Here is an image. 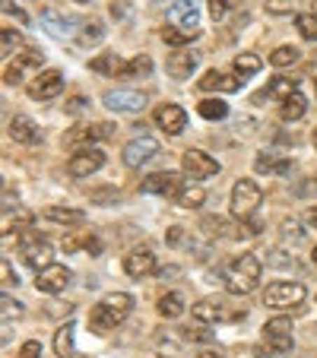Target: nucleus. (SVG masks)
<instances>
[{"instance_id": "13", "label": "nucleus", "mask_w": 317, "mask_h": 358, "mask_svg": "<svg viewBox=\"0 0 317 358\" xmlns=\"http://www.w3.org/2000/svg\"><path fill=\"white\" fill-rule=\"evenodd\" d=\"M20 254H22V264L32 266L35 273L51 266V260H55V248H51L45 238H29V241L20 248Z\"/></svg>"}, {"instance_id": "27", "label": "nucleus", "mask_w": 317, "mask_h": 358, "mask_svg": "<svg viewBox=\"0 0 317 358\" xmlns=\"http://www.w3.org/2000/svg\"><path fill=\"white\" fill-rule=\"evenodd\" d=\"M203 200H206V190H203L200 184H184V187L175 194V203L181 210H200Z\"/></svg>"}, {"instance_id": "19", "label": "nucleus", "mask_w": 317, "mask_h": 358, "mask_svg": "<svg viewBox=\"0 0 317 358\" xmlns=\"http://www.w3.org/2000/svg\"><path fill=\"white\" fill-rule=\"evenodd\" d=\"M241 83H244L241 76H229V73H223V70H209L206 76H200L197 86H200L203 92H238Z\"/></svg>"}, {"instance_id": "28", "label": "nucleus", "mask_w": 317, "mask_h": 358, "mask_svg": "<svg viewBox=\"0 0 317 358\" xmlns=\"http://www.w3.org/2000/svg\"><path fill=\"white\" fill-rule=\"evenodd\" d=\"M304 111H308V99H304L302 92H292L289 99H283V105H279V117H283V121H298V117H304Z\"/></svg>"}, {"instance_id": "54", "label": "nucleus", "mask_w": 317, "mask_h": 358, "mask_svg": "<svg viewBox=\"0 0 317 358\" xmlns=\"http://www.w3.org/2000/svg\"><path fill=\"white\" fill-rule=\"evenodd\" d=\"M311 13H314V16H317V0H311Z\"/></svg>"}, {"instance_id": "58", "label": "nucleus", "mask_w": 317, "mask_h": 358, "mask_svg": "<svg viewBox=\"0 0 317 358\" xmlns=\"http://www.w3.org/2000/svg\"><path fill=\"white\" fill-rule=\"evenodd\" d=\"M314 190H317V181H314Z\"/></svg>"}, {"instance_id": "46", "label": "nucleus", "mask_w": 317, "mask_h": 358, "mask_svg": "<svg viewBox=\"0 0 317 358\" xmlns=\"http://www.w3.org/2000/svg\"><path fill=\"white\" fill-rule=\"evenodd\" d=\"M184 336L194 339V343H213V330H203V327H197V330H188Z\"/></svg>"}, {"instance_id": "31", "label": "nucleus", "mask_w": 317, "mask_h": 358, "mask_svg": "<svg viewBox=\"0 0 317 358\" xmlns=\"http://www.w3.org/2000/svg\"><path fill=\"white\" fill-rule=\"evenodd\" d=\"M155 308H159V314H162V317H181L184 314V295L181 292H169V295H162L159 298V304H155Z\"/></svg>"}, {"instance_id": "38", "label": "nucleus", "mask_w": 317, "mask_h": 358, "mask_svg": "<svg viewBox=\"0 0 317 358\" xmlns=\"http://www.w3.org/2000/svg\"><path fill=\"white\" fill-rule=\"evenodd\" d=\"M295 26H298V32H302V38L317 41V16L314 13H302L295 20Z\"/></svg>"}, {"instance_id": "52", "label": "nucleus", "mask_w": 317, "mask_h": 358, "mask_svg": "<svg viewBox=\"0 0 317 358\" xmlns=\"http://www.w3.org/2000/svg\"><path fill=\"white\" fill-rule=\"evenodd\" d=\"M169 241H171V244H178V241H181V229H178V225L169 231Z\"/></svg>"}, {"instance_id": "43", "label": "nucleus", "mask_w": 317, "mask_h": 358, "mask_svg": "<svg viewBox=\"0 0 317 358\" xmlns=\"http://www.w3.org/2000/svg\"><path fill=\"white\" fill-rule=\"evenodd\" d=\"M0 304H3V308H0V311H3V320H10V317H20V314H22V304H20V301H13V298H10V295H3V298H0Z\"/></svg>"}, {"instance_id": "42", "label": "nucleus", "mask_w": 317, "mask_h": 358, "mask_svg": "<svg viewBox=\"0 0 317 358\" xmlns=\"http://www.w3.org/2000/svg\"><path fill=\"white\" fill-rule=\"evenodd\" d=\"M32 222H35V216H32V213L20 210V213H16V216H13V222H10V229H13V231H26V229H32ZM10 229H7V231H10Z\"/></svg>"}, {"instance_id": "48", "label": "nucleus", "mask_w": 317, "mask_h": 358, "mask_svg": "<svg viewBox=\"0 0 317 358\" xmlns=\"http://www.w3.org/2000/svg\"><path fill=\"white\" fill-rule=\"evenodd\" d=\"M95 200H108V203H115L118 200V190H99V194H92Z\"/></svg>"}, {"instance_id": "33", "label": "nucleus", "mask_w": 317, "mask_h": 358, "mask_svg": "<svg viewBox=\"0 0 317 358\" xmlns=\"http://www.w3.org/2000/svg\"><path fill=\"white\" fill-rule=\"evenodd\" d=\"M197 111H200L206 121H223V117L229 115V105H225V101H219V99H203L200 105H197Z\"/></svg>"}, {"instance_id": "32", "label": "nucleus", "mask_w": 317, "mask_h": 358, "mask_svg": "<svg viewBox=\"0 0 317 358\" xmlns=\"http://www.w3.org/2000/svg\"><path fill=\"white\" fill-rule=\"evenodd\" d=\"M232 67H235V73L241 76V80H248V76H254L257 70L263 67V64H260V57H257V55L244 51V55H238V57H235V64H232Z\"/></svg>"}, {"instance_id": "57", "label": "nucleus", "mask_w": 317, "mask_h": 358, "mask_svg": "<svg viewBox=\"0 0 317 358\" xmlns=\"http://www.w3.org/2000/svg\"><path fill=\"white\" fill-rule=\"evenodd\" d=\"M76 3H89V0H76Z\"/></svg>"}, {"instance_id": "10", "label": "nucleus", "mask_w": 317, "mask_h": 358, "mask_svg": "<svg viewBox=\"0 0 317 358\" xmlns=\"http://www.w3.org/2000/svg\"><path fill=\"white\" fill-rule=\"evenodd\" d=\"M64 92V73L61 70H41L35 73V80L29 83V95L35 101H48V99H57Z\"/></svg>"}, {"instance_id": "24", "label": "nucleus", "mask_w": 317, "mask_h": 358, "mask_svg": "<svg viewBox=\"0 0 317 358\" xmlns=\"http://www.w3.org/2000/svg\"><path fill=\"white\" fill-rule=\"evenodd\" d=\"M254 169L260 171V175H289L292 162L286 156H279V152H257Z\"/></svg>"}, {"instance_id": "18", "label": "nucleus", "mask_w": 317, "mask_h": 358, "mask_svg": "<svg viewBox=\"0 0 317 358\" xmlns=\"http://www.w3.org/2000/svg\"><path fill=\"white\" fill-rule=\"evenodd\" d=\"M153 117L169 136H178L184 127H188V111H184L181 105H159Z\"/></svg>"}, {"instance_id": "21", "label": "nucleus", "mask_w": 317, "mask_h": 358, "mask_svg": "<svg viewBox=\"0 0 317 358\" xmlns=\"http://www.w3.org/2000/svg\"><path fill=\"white\" fill-rule=\"evenodd\" d=\"M197 64H200V55H197V51H175V55L169 57V64H165V67H169V73L175 76V80H190V73H194L197 70Z\"/></svg>"}, {"instance_id": "2", "label": "nucleus", "mask_w": 317, "mask_h": 358, "mask_svg": "<svg viewBox=\"0 0 317 358\" xmlns=\"http://www.w3.org/2000/svg\"><path fill=\"white\" fill-rule=\"evenodd\" d=\"M260 273H263V264L257 254H241L229 264V276H225V289L232 295H248V292L257 289L260 282Z\"/></svg>"}, {"instance_id": "25", "label": "nucleus", "mask_w": 317, "mask_h": 358, "mask_svg": "<svg viewBox=\"0 0 317 358\" xmlns=\"http://www.w3.org/2000/svg\"><path fill=\"white\" fill-rule=\"evenodd\" d=\"M7 134L13 136L16 143H38V127H35V121L32 117H26V115H16V117H10V124H7Z\"/></svg>"}, {"instance_id": "49", "label": "nucleus", "mask_w": 317, "mask_h": 358, "mask_svg": "<svg viewBox=\"0 0 317 358\" xmlns=\"http://www.w3.org/2000/svg\"><path fill=\"white\" fill-rule=\"evenodd\" d=\"M304 222H308L311 229H317V206H311V210L304 213Z\"/></svg>"}, {"instance_id": "15", "label": "nucleus", "mask_w": 317, "mask_h": 358, "mask_svg": "<svg viewBox=\"0 0 317 358\" xmlns=\"http://www.w3.org/2000/svg\"><path fill=\"white\" fill-rule=\"evenodd\" d=\"M101 165H105V152H101V149H95V146H89V149H80V152L70 159L67 171L73 178H89V175H95Z\"/></svg>"}, {"instance_id": "35", "label": "nucleus", "mask_w": 317, "mask_h": 358, "mask_svg": "<svg viewBox=\"0 0 317 358\" xmlns=\"http://www.w3.org/2000/svg\"><path fill=\"white\" fill-rule=\"evenodd\" d=\"M298 57H302V55H298L295 45H283V48H276V51L270 55V64H273V67H292Z\"/></svg>"}, {"instance_id": "55", "label": "nucleus", "mask_w": 317, "mask_h": 358, "mask_svg": "<svg viewBox=\"0 0 317 358\" xmlns=\"http://www.w3.org/2000/svg\"><path fill=\"white\" fill-rule=\"evenodd\" d=\"M311 260H314V266H317V248H314V250H311Z\"/></svg>"}, {"instance_id": "56", "label": "nucleus", "mask_w": 317, "mask_h": 358, "mask_svg": "<svg viewBox=\"0 0 317 358\" xmlns=\"http://www.w3.org/2000/svg\"><path fill=\"white\" fill-rule=\"evenodd\" d=\"M314 146H317V130H314Z\"/></svg>"}, {"instance_id": "34", "label": "nucleus", "mask_w": 317, "mask_h": 358, "mask_svg": "<svg viewBox=\"0 0 317 358\" xmlns=\"http://www.w3.org/2000/svg\"><path fill=\"white\" fill-rule=\"evenodd\" d=\"M55 352L61 358H73V327L64 324L61 330L55 333Z\"/></svg>"}, {"instance_id": "41", "label": "nucleus", "mask_w": 317, "mask_h": 358, "mask_svg": "<svg viewBox=\"0 0 317 358\" xmlns=\"http://www.w3.org/2000/svg\"><path fill=\"white\" fill-rule=\"evenodd\" d=\"M295 10V0H267V13L270 16H286Z\"/></svg>"}, {"instance_id": "30", "label": "nucleus", "mask_w": 317, "mask_h": 358, "mask_svg": "<svg viewBox=\"0 0 317 358\" xmlns=\"http://www.w3.org/2000/svg\"><path fill=\"white\" fill-rule=\"evenodd\" d=\"M197 35H200V29H181V26H165L162 29L165 45H171V48H188Z\"/></svg>"}, {"instance_id": "36", "label": "nucleus", "mask_w": 317, "mask_h": 358, "mask_svg": "<svg viewBox=\"0 0 317 358\" xmlns=\"http://www.w3.org/2000/svg\"><path fill=\"white\" fill-rule=\"evenodd\" d=\"M153 73V57L149 55H136L134 61H127L124 67V76H149Z\"/></svg>"}, {"instance_id": "14", "label": "nucleus", "mask_w": 317, "mask_h": 358, "mask_svg": "<svg viewBox=\"0 0 317 358\" xmlns=\"http://www.w3.org/2000/svg\"><path fill=\"white\" fill-rule=\"evenodd\" d=\"M70 279H73V273H70L67 266L51 264V266H45V270H38V276H35V289L48 292V295H57V292H64L70 285Z\"/></svg>"}, {"instance_id": "7", "label": "nucleus", "mask_w": 317, "mask_h": 358, "mask_svg": "<svg viewBox=\"0 0 317 358\" xmlns=\"http://www.w3.org/2000/svg\"><path fill=\"white\" fill-rule=\"evenodd\" d=\"M181 169L188 178H197V181H206V178L219 175V162L203 149H184L181 156Z\"/></svg>"}, {"instance_id": "17", "label": "nucleus", "mask_w": 317, "mask_h": 358, "mask_svg": "<svg viewBox=\"0 0 317 358\" xmlns=\"http://www.w3.org/2000/svg\"><path fill=\"white\" fill-rule=\"evenodd\" d=\"M124 273H127L130 279H143L149 276V273H155V254L149 248H134L124 257Z\"/></svg>"}, {"instance_id": "45", "label": "nucleus", "mask_w": 317, "mask_h": 358, "mask_svg": "<svg viewBox=\"0 0 317 358\" xmlns=\"http://www.w3.org/2000/svg\"><path fill=\"white\" fill-rule=\"evenodd\" d=\"M3 13H7V16H13V20H20V22H22V26H26V22H29V16H26V13H22V10H20V7H16L13 0H3Z\"/></svg>"}, {"instance_id": "5", "label": "nucleus", "mask_w": 317, "mask_h": 358, "mask_svg": "<svg viewBox=\"0 0 317 358\" xmlns=\"http://www.w3.org/2000/svg\"><path fill=\"white\" fill-rule=\"evenodd\" d=\"M263 343L270 355H286L292 352V320L289 317H273L263 324Z\"/></svg>"}, {"instance_id": "44", "label": "nucleus", "mask_w": 317, "mask_h": 358, "mask_svg": "<svg viewBox=\"0 0 317 358\" xmlns=\"http://www.w3.org/2000/svg\"><path fill=\"white\" fill-rule=\"evenodd\" d=\"M16 358H41V343H38V339L22 343V349H20V355H16Z\"/></svg>"}, {"instance_id": "22", "label": "nucleus", "mask_w": 317, "mask_h": 358, "mask_svg": "<svg viewBox=\"0 0 317 358\" xmlns=\"http://www.w3.org/2000/svg\"><path fill=\"white\" fill-rule=\"evenodd\" d=\"M73 16H67V13H61V10H41V26L48 29V32L55 35V38H67L70 32H73Z\"/></svg>"}, {"instance_id": "47", "label": "nucleus", "mask_w": 317, "mask_h": 358, "mask_svg": "<svg viewBox=\"0 0 317 358\" xmlns=\"http://www.w3.org/2000/svg\"><path fill=\"white\" fill-rule=\"evenodd\" d=\"M0 270H3V282H7V285H16V282H20V279H16V273L10 270V260H3V264H0Z\"/></svg>"}, {"instance_id": "50", "label": "nucleus", "mask_w": 317, "mask_h": 358, "mask_svg": "<svg viewBox=\"0 0 317 358\" xmlns=\"http://www.w3.org/2000/svg\"><path fill=\"white\" fill-rule=\"evenodd\" d=\"M10 206L16 210V196H10V190H7V194H3V213H10Z\"/></svg>"}, {"instance_id": "20", "label": "nucleus", "mask_w": 317, "mask_h": 358, "mask_svg": "<svg viewBox=\"0 0 317 358\" xmlns=\"http://www.w3.org/2000/svg\"><path fill=\"white\" fill-rule=\"evenodd\" d=\"M169 20H171V26L200 29V7H197V0H178L175 7L169 10Z\"/></svg>"}, {"instance_id": "1", "label": "nucleus", "mask_w": 317, "mask_h": 358, "mask_svg": "<svg viewBox=\"0 0 317 358\" xmlns=\"http://www.w3.org/2000/svg\"><path fill=\"white\" fill-rule=\"evenodd\" d=\"M130 311H134V298H130L127 292H115V295L101 298L92 308V314H89V330L101 336V333L121 327L124 320L130 317Z\"/></svg>"}, {"instance_id": "29", "label": "nucleus", "mask_w": 317, "mask_h": 358, "mask_svg": "<svg viewBox=\"0 0 317 358\" xmlns=\"http://www.w3.org/2000/svg\"><path fill=\"white\" fill-rule=\"evenodd\" d=\"M45 216L57 225H83L86 222V213L83 210H70V206H48Z\"/></svg>"}, {"instance_id": "3", "label": "nucleus", "mask_w": 317, "mask_h": 358, "mask_svg": "<svg viewBox=\"0 0 317 358\" xmlns=\"http://www.w3.org/2000/svg\"><path fill=\"white\" fill-rule=\"evenodd\" d=\"M232 216L235 219H251L257 213V206L263 203V190L257 181H251V178H241V181L232 187Z\"/></svg>"}, {"instance_id": "23", "label": "nucleus", "mask_w": 317, "mask_h": 358, "mask_svg": "<svg viewBox=\"0 0 317 358\" xmlns=\"http://www.w3.org/2000/svg\"><path fill=\"white\" fill-rule=\"evenodd\" d=\"M292 92H298V76H273V80L267 83V89H263V92H257L254 101H263V99L283 101V99H289Z\"/></svg>"}, {"instance_id": "9", "label": "nucleus", "mask_w": 317, "mask_h": 358, "mask_svg": "<svg viewBox=\"0 0 317 358\" xmlns=\"http://www.w3.org/2000/svg\"><path fill=\"white\" fill-rule=\"evenodd\" d=\"M105 108L111 111H124V115H136V111L146 108V95L136 92V89H108L101 95Z\"/></svg>"}, {"instance_id": "6", "label": "nucleus", "mask_w": 317, "mask_h": 358, "mask_svg": "<svg viewBox=\"0 0 317 358\" xmlns=\"http://www.w3.org/2000/svg\"><path fill=\"white\" fill-rule=\"evenodd\" d=\"M41 64H45L41 51H32V48H26V51H20V55H16L13 61L7 64V70H3V83H7V86H20V83L26 80L29 73H38Z\"/></svg>"}, {"instance_id": "59", "label": "nucleus", "mask_w": 317, "mask_h": 358, "mask_svg": "<svg viewBox=\"0 0 317 358\" xmlns=\"http://www.w3.org/2000/svg\"><path fill=\"white\" fill-rule=\"evenodd\" d=\"M314 83H317V80H314Z\"/></svg>"}, {"instance_id": "16", "label": "nucleus", "mask_w": 317, "mask_h": 358, "mask_svg": "<svg viewBox=\"0 0 317 358\" xmlns=\"http://www.w3.org/2000/svg\"><path fill=\"white\" fill-rule=\"evenodd\" d=\"M181 187L184 184H181L178 171H155V175H149L146 181L140 184L143 194H155V196H175Z\"/></svg>"}, {"instance_id": "26", "label": "nucleus", "mask_w": 317, "mask_h": 358, "mask_svg": "<svg viewBox=\"0 0 317 358\" xmlns=\"http://www.w3.org/2000/svg\"><path fill=\"white\" fill-rule=\"evenodd\" d=\"M124 67H127V61H121L115 51L99 55L89 61V70H95V73H101V76H124Z\"/></svg>"}, {"instance_id": "37", "label": "nucleus", "mask_w": 317, "mask_h": 358, "mask_svg": "<svg viewBox=\"0 0 317 358\" xmlns=\"http://www.w3.org/2000/svg\"><path fill=\"white\" fill-rule=\"evenodd\" d=\"M101 38H105V26H101L99 20H92V22H86V26H83L80 45H99Z\"/></svg>"}, {"instance_id": "51", "label": "nucleus", "mask_w": 317, "mask_h": 358, "mask_svg": "<svg viewBox=\"0 0 317 358\" xmlns=\"http://www.w3.org/2000/svg\"><path fill=\"white\" fill-rule=\"evenodd\" d=\"M86 108V99H80V95H76L73 101H70V111H83Z\"/></svg>"}, {"instance_id": "11", "label": "nucleus", "mask_w": 317, "mask_h": 358, "mask_svg": "<svg viewBox=\"0 0 317 358\" xmlns=\"http://www.w3.org/2000/svg\"><path fill=\"white\" fill-rule=\"evenodd\" d=\"M190 317L200 320V324H219V320H241L244 311H229V304L223 301H197L190 308Z\"/></svg>"}, {"instance_id": "39", "label": "nucleus", "mask_w": 317, "mask_h": 358, "mask_svg": "<svg viewBox=\"0 0 317 358\" xmlns=\"http://www.w3.org/2000/svg\"><path fill=\"white\" fill-rule=\"evenodd\" d=\"M0 48H3V55H13V51H20L22 48V35L20 32H13V29H3L0 32Z\"/></svg>"}, {"instance_id": "53", "label": "nucleus", "mask_w": 317, "mask_h": 358, "mask_svg": "<svg viewBox=\"0 0 317 358\" xmlns=\"http://www.w3.org/2000/svg\"><path fill=\"white\" fill-rule=\"evenodd\" d=\"M197 358H223V352H200Z\"/></svg>"}, {"instance_id": "12", "label": "nucleus", "mask_w": 317, "mask_h": 358, "mask_svg": "<svg viewBox=\"0 0 317 358\" xmlns=\"http://www.w3.org/2000/svg\"><path fill=\"white\" fill-rule=\"evenodd\" d=\"M111 136V124H92V127H70L64 134V146L67 149H89L92 143Z\"/></svg>"}, {"instance_id": "8", "label": "nucleus", "mask_w": 317, "mask_h": 358, "mask_svg": "<svg viewBox=\"0 0 317 358\" xmlns=\"http://www.w3.org/2000/svg\"><path fill=\"white\" fill-rule=\"evenodd\" d=\"M159 156V140L149 134H140L134 136V140L124 146V165L127 169H140V165H146L149 159Z\"/></svg>"}, {"instance_id": "40", "label": "nucleus", "mask_w": 317, "mask_h": 358, "mask_svg": "<svg viewBox=\"0 0 317 358\" xmlns=\"http://www.w3.org/2000/svg\"><path fill=\"white\" fill-rule=\"evenodd\" d=\"M232 7H238V0H209V13H213L216 22H223Z\"/></svg>"}, {"instance_id": "4", "label": "nucleus", "mask_w": 317, "mask_h": 358, "mask_svg": "<svg viewBox=\"0 0 317 358\" xmlns=\"http://www.w3.org/2000/svg\"><path fill=\"white\" fill-rule=\"evenodd\" d=\"M302 301H304L302 282H286V279H279V282L267 285V292H263V304L273 308V311H286V308H295V304H302Z\"/></svg>"}]
</instances>
